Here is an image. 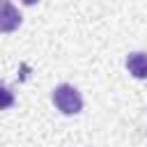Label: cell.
<instances>
[{"mask_svg": "<svg viewBox=\"0 0 147 147\" xmlns=\"http://www.w3.org/2000/svg\"><path fill=\"white\" fill-rule=\"evenodd\" d=\"M53 103L64 115H76V113L83 110V96H80V92L74 85H67V83L57 85L53 90Z\"/></svg>", "mask_w": 147, "mask_h": 147, "instance_id": "cell-1", "label": "cell"}, {"mask_svg": "<svg viewBox=\"0 0 147 147\" xmlns=\"http://www.w3.org/2000/svg\"><path fill=\"white\" fill-rule=\"evenodd\" d=\"M18 25H21V11L9 0H0V32H14Z\"/></svg>", "mask_w": 147, "mask_h": 147, "instance_id": "cell-2", "label": "cell"}, {"mask_svg": "<svg viewBox=\"0 0 147 147\" xmlns=\"http://www.w3.org/2000/svg\"><path fill=\"white\" fill-rule=\"evenodd\" d=\"M126 69H129V74H133L136 78H147V53H142V51L129 53V57H126Z\"/></svg>", "mask_w": 147, "mask_h": 147, "instance_id": "cell-3", "label": "cell"}, {"mask_svg": "<svg viewBox=\"0 0 147 147\" xmlns=\"http://www.w3.org/2000/svg\"><path fill=\"white\" fill-rule=\"evenodd\" d=\"M11 103H14V92L0 83V110H2V108H9Z\"/></svg>", "mask_w": 147, "mask_h": 147, "instance_id": "cell-4", "label": "cell"}, {"mask_svg": "<svg viewBox=\"0 0 147 147\" xmlns=\"http://www.w3.org/2000/svg\"><path fill=\"white\" fill-rule=\"evenodd\" d=\"M37 0H23V5H34Z\"/></svg>", "mask_w": 147, "mask_h": 147, "instance_id": "cell-5", "label": "cell"}]
</instances>
